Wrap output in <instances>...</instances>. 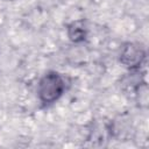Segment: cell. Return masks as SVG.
<instances>
[{
    "instance_id": "cell-1",
    "label": "cell",
    "mask_w": 149,
    "mask_h": 149,
    "mask_svg": "<svg viewBox=\"0 0 149 149\" xmlns=\"http://www.w3.org/2000/svg\"><path fill=\"white\" fill-rule=\"evenodd\" d=\"M66 79L62 73L54 70L48 71L37 83V98L43 106H50L61 99L66 91Z\"/></svg>"
},
{
    "instance_id": "cell-2",
    "label": "cell",
    "mask_w": 149,
    "mask_h": 149,
    "mask_svg": "<svg viewBox=\"0 0 149 149\" xmlns=\"http://www.w3.org/2000/svg\"><path fill=\"white\" fill-rule=\"evenodd\" d=\"M147 58L146 48L134 41L125 42L119 51V62L129 71H137Z\"/></svg>"
},
{
    "instance_id": "cell-3",
    "label": "cell",
    "mask_w": 149,
    "mask_h": 149,
    "mask_svg": "<svg viewBox=\"0 0 149 149\" xmlns=\"http://www.w3.org/2000/svg\"><path fill=\"white\" fill-rule=\"evenodd\" d=\"M87 26L83 19L74 20L66 26V36L74 44L83 43L87 37Z\"/></svg>"
},
{
    "instance_id": "cell-4",
    "label": "cell",
    "mask_w": 149,
    "mask_h": 149,
    "mask_svg": "<svg viewBox=\"0 0 149 149\" xmlns=\"http://www.w3.org/2000/svg\"><path fill=\"white\" fill-rule=\"evenodd\" d=\"M133 93L135 95V100L139 107L147 108L149 102V91H148V84L146 80H140L136 86L133 90Z\"/></svg>"
},
{
    "instance_id": "cell-5",
    "label": "cell",
    "mask_w": 149,
    "mask_h": 149,
    "mask_svg": "<svg viewBox=\"0 0 149 149\" xmlns=\"http://www.w3.org/2000/svg\"><path fill=\"white\" fill-rule=\"evenodd\" d=\"M105 0H91V2L92 3H94V5H100V3H102Z\"/></svg>"
}]
</instances>
